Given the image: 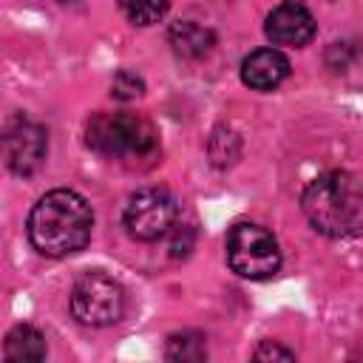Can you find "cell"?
<instances>
[{"instance_id":"cell-1","label":"cell","mask_w":363,"mask_h":363,"mask_svg":"<svg viewBox=\"0 0 363 363\" xmlns=\"http://www.w3.org/2000/svg\"><path fill=\"white\" fill-rule=\"evenodd\" d=\"M94 213L91 204L74 190L45 193L28 213V241L40 255L65 258L91 241Z\"/></svg>"},{"instance_id":"cell-2","label":"cell","mask_w":363,"mask_h":363,"mask_svg":"<svg viewBox=\"0 0 363 363\" xmlns=\"http://www.w3.org/2000/svg\"><path fill=\"white\" fill-rule=\"evenodd\" d=\"M301 207L309 224L329 238L363 233V182L346 170L312 179L301 196Z\"/></svg>"},{"instance_id":"cell-3","label":"cell","mask_w":363,"mask_h":363,"mask_svg":"<svg viewBox=\"0 0 363 363\" xmlns=\"http://www.w3.org/2000/svg\"><path fill=\"white\" fill-rule=\"evenodd\" d=\"M85 142L94 153L125 162V164L147 162L159 150L156 128L145 116L128 113V111L94 113L85 125Z\"/></svg>"},{"instance_id":"cell-4","label":"cell","mask_w":363,"mask_h":363,"mask_svg":"<svg viewBox=\"0 0 363 363\" xmlns=\"http://www.w3.org/2000/svg\"><path fill=\"white\" fill-rule=\"evenodd\" d=\"M227 264L235 275L250 281L272 278L281 267V250L275 235L252 221H241L227 235Z\"/></svg>"},{"instance_id":"cell-5","label":"cell","mask_w":363,"mask_h":363,"mask_svg":"<svg viewBox=\"0 0 363 363\" xmlns=\"http://www.w3.org/2000/svg\"><path fill=\"white\" fill-rule=\"evenodd\" d=\"M71 312L85 326H111L125 312V289L99 269L85 272L71 286Z\"/></svg>"},{"instance_id":"cell-6","label":"cell","mask_w":363,"mask_h":363,"mask_svg":"<svg viewBox=\"0 0 363 363\" xmlns=\"http://www.w3.org/2000/svg\"><path fill=\"white\" fill-rule=\"evenodd\" d=\"M179 218L176 199L162 187H145L136 190L122 213V224L130 238L136 241H159L173 233Z\"/></svg>"},{"instance_id":"cell-7","label":"cell","mask_w":363,"mask_h":363,"mask_svg":"<svg viewBox=\"0 0 363 363\" xmlns=\"http://www.w3.org/2000/svg\"><path fill=\"white\" fill-rule=\"evenodd\" d=\"M45 153H48V136L43 125L26 116H17L9 122L6 136H3V156L11 173L17 176L37 173L45 162Z\"/></svg>"},{"instance_id":"cell-8","label":"cell","mask_w":363,"mask_h":363,"mask_svg":"<svg viewBox=\"0 0 363 363\" xmlns=\"http://www.w3.org/2000/svg\"><path fill=\"white\" fill-rule=\"evenodd\" d=\"M264 31H267V37H269L275 45L298 48V45H306V43L315 37V17L309 14L306 6L289 0V3L275 6V9L267 14Z\"/></svg>"},{"instance_id":"cell-9","label":"cell","mask_w":363,"mask_h":363,"mask_svg":"<svg viewBox=\"0 0 363 363\" xmlns=\"http://www.w3.org/2000/svg\"><path fill=\"white\" fill-rule=\"evenodd\" d=\"M289 77V60L278 48H258L244 57L241 79L252 91H272Z\"/></svg>"},{"instance_id":"cell-10","label":"cell","mask_w":363,"mask_h":363,"mask_svg":"<svg viewBox=\"0 0 363 363\" xmlns=\"http://www.w3.org/2000/svg\"><path fill=\"white\" fill-rule=\"evenodd\" d=\"M167 40H170L173 51L179 57H187V60H199V57L210 54L213 45H216L213 28H207V26H201L196 20H179V23H173L170 31H167Z\"/></svg>"},{"instance_id":"cell-11","label":"cell","mask_w":363,"mask_h":363,"mask_svg":"<svg viewBox=\"0 0 363 363\" xmlns=\"http://www.w3.org/2000/svg\"><path fill=\"white\" fill-rule=\"evenodd\" d=\"M3 357L9 363H40L45 357V337L31 323H20L6 335Z\"/></svg>"},{"instance_id":"cell-12","label":"cell","mask_w":363,"mask_h":363,"mask_svg":"<svg viewBox=\"0 0 363 363\" xmlns=\"http://www.w3.org/2000/svg\"><path fill=\"white\" fill-rule=\"evenodd\" d=\"M119 9L133 26H153L167 14L170 0H119Z\"/></svg>"},{"instance_id":"cell-13","label":"cell","mask_w":363,"mask_h":363,"mask_svg":"<svg viewBox=\"0 0 363 363\" xmlns=\"http://www.w3.org/2000/svg\"><path fill=\"white\" fill-rule=\"evenodd\" d=\"M164 357H167V360H204V357H207L204 337H201L199 332L170 335V337H167Z\"/></svg>"},{"instance_id":"cell-14","label":"cell","mask_w":363,"mask_h":363,"mask_svg":"<svg viewBox=\"0 0 363 363\" xmlns=\"http://www.w3.org/2000/svg\"><path fill=\"white\" fill-rule=\"evenodd\" d=\"M142 91H145L142 77H139V74H133V71H128V68L116 71V74H113V79H111V96H113V99L128 102V99L142 96Z\"/></svg>"},{"instance_id":"cell-15","label":"cell","mask_w":363,"mask_h":363,"mask_svg":"<svg viewBox=\"0 0 363 363\" xmlns=\"http://www.w3.org/2000/svg\"><path fill=\"white\" fill-rule=\"evenodd\" d=\"M252 357H255V360H295V352H292V349H284V346H278V343H272V340H264V343L252 352Z\"/></svg>"},{"instance_id":"cell-16","label":"cell","mask_w":363,"mask_h":363,"mask_svg":"<svg viewBox=\"0 0 363 363\" xmlns=\"http://www.w3.org/2000/svg\"><path fill=\"white\" fill-rule=\"evenodd\" d=\"M60 3H71V0H60Z\"/></svg>"}]
</instances>
